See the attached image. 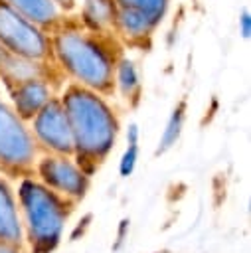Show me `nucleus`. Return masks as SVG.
<instances>
[{
    "instance_id": "nucleus-14",
    "label": "nucleus",
    "mask_w": 251,
    "mask_h": 253,
    "mask_svg": "<svg viewBox=\"0 0 251 253\" xmlns=\"http://www.w3.org/2000/svg\"><path fill=\"white\" fill-rule=\"evenodd\" d=\"M115 87L121 89L125 99H136L140 93V81L130 59L121 57L115 67Z\"/></svg>"
},
{
    "instance_id": "nucleus-17",
    "label": "nucleus",
    "mask_w": 251,
    "mask_h": 253,
    "mask_svg": "<svg viewBox=\"0 0 251 253\" xmlns=\"http://www.w3.org/2000/svg\"><path fill=\"white\" fill-rule=\"evenodd\" d=\"M0 253H22L20 251V243H12V241H2L0 239Z\"/></svg>"
},
{
    "instance_id": "nucleus-9",
    "label": "nucleus",
    "mask_w": 251,
    "mask_h": 253,
    "mask_svg": "<svg viewBox=\"0 0 251 253\" xmlns=\"http://www.w3.org/2000/svg\"><path fill=\"white\" fill-rule=\"evenodd\" d=\"M57 71L61 69L55 65V61L30 59L0 45V79L8 91L30 79H43L51 85V79L57 77Z\"/></svg>"
},
{
    "instance_id": "nucleus-6",
    "label": "nucleus",
    "mask_w": 251,
    "mask_h": 253,
    "mask_svg": "<svg viewBox=\"0 0 251 253\" xmlns=\"http://www.w3.org/2000/svg\"><path fill=\"white\" fill-rule=\"evenodd\" d=\"M36 138L16 111L0 99V170L30 172L36 162Z\"/></svg>"
},
{
    "instance_id": "nucleus-13",
    "label": "nucleus",
    "mask_w": 251,
    "mask_h": 253,
    "mask_svg": "<svg viewBox=\"0 0 251 253\" xmlns=\"http://www.w3.org/2000/svg\"><path fill=\"white\" fill-rule=\"evenodd\" d=\"M81 18H83L81 22L93 30L113 32V2L111 0H85Z\"/></svg>"
},
{
    "instance_id": "nucleus-8",
    "label": "nucleus",
    "mask_w": 251,
    "mask_h": 253,
    "mask_svg": "<svg viewBox=\"0 0 251 253\" xmlns=\"http://www.w3.org/2000/svg\"><path fill=\"white\" fill-rule=\"evenodd\" d=\"M38 174L57 194L69 198H83L87 192V174L63 154L45 156L38 162Z\"/></svg>"
},
{
    "instance_id": "nucleus-2",
    "label": "nucleus",
    "mask_w": 251,
    "mask_h": 253,
    "mask_svg": "<svg viewBox=\"0 0 251 253\" xmlns=\"http://www.w3.org/2000/svg\"><path fill=\"white\" fill-rule=\"evenodd\" d=\"M59 101L63 105L71 128L73 154L77 158V166L81 170L83 166H89V174L111 152L117 140L119 121L103 99V95L79 83L71 81L63 89Z\"/></svg>"
},
{
    "instance_id": "nucleus-16",
    "label": "nucleus",
    "mask_w": 251,
    "mask_h": 253,
    "mask_svg": "<svg viewBox=\"0 0 251 253\" xmlns=\"http://www.w3.org/2000/svg\"><path fill=\"white\" fill-rule=\"evenodd\" d=\"M136 142H128V148L126 152L123 154V160H121V174L123 176H128L132 170H134V164H136Z\"/></svg>"
},
{
    "instance_id": "nucleus-11",
    "label": "nucleus",
    "mask_w": 251,
    "mask_h": 253,
    "mask_svg": "<svg viewBox=\"0 0 251 253\" xmlns=\"http://www.w3.org/2000/svg\"><path fill=\"white\" fill-rule=\"evenodd\" d=\"M16 12H20L26 20L51 34L65 22V12L57 0H6Z\"/></svg>"
},
{
    "instance_id": "nucleus-12",
    "label": "nucleus",
    "mask_w": 251,
    "mask_h": 253,
    "mask_svg": "<svg viewBox=\"0 0 251 253\" xmlns=\"http://www.w3.org/2000/svg\"><path fill=\"white\" fill-rule=\"evenodd\" d=\"M22 225L18 219V208L10 186L0 178V239L20 243Z\"/></svg>"
},
{
    "instance_id": "nucleus-3",
    "label": "nucleus",
    "mask_w": 251,
    "mask_h": 253,
    "mask_svg": "<svg viewBox=\"0 0 251 253\" xmlns=\"http://www.w3.org/2000/svg\"><path fill=\"white\" fill-rule=\"evenodd\" d=\"M20 206L26 219L28 239L34 253H49L59 237L67 217V206L51 188L26 178L20 184Z\"/></svg>"
},
{
    "instance_id": "nucleus-5",
    "label": "nucleus",
    "mask_w": 251,
    "mask_h": 253,
    "mask_svg": "<svg viewBox=\"0 0 251 253\" xmlns=\"http://www.w3.org/2000/svg\"><path fill=\"white\" fill-rule=\"evenodd\" d=\"M0 45L30 59L53 61L49 34L26 20L6 0H0Z\"/></svg>"
},
{
    "instance_id": "nucleus-10",
    "label": "nucleus",
    "mask_w": 251,
    "mask_h": 253,
    "mask_svg": "<svg viewBox=\"0 0 251 253\" xmlns=\"http://www.w3.org/2000/svg\"><path fill=\"white\" fill-rule=\"evenodd\" d=\"M12 101H14V111L16 115L26 123L32 121L34 115L53 97L51 93V85L43 79H30L24 81L20 85H16L14 89H10Z\"/></svg>"
},
{
    "instance_id": "nucleus-1",
    "label": "nucleus",
    "mask_w": 251,
    "mask_h": 253,
    "mask_svg": "<svg viewBox=\"0 0 251 253\" xmlns=\"http://www.w3.org/2000/svg\"><path fill=\"white\" fill-rule=\"evenodd\" d=\"M49 38L53 61L65 77L99 95L115 91V67L123 53L119 49L121 40L113 32L93 30L83 22L65 18Z\"/></svg>"
},
{
    "instance_id": "nucleus-7",
    "label": "nucleus",
    "mask_w": 251,
    "mask_h": 253,
    "mask_svg": "<svg viewBox=\"0 0 251 253\" xmlns=\"http://www.w3.org/2000/svg\"><path fill=\"white\" fill-rule=\"evenodd\" d=\"M32 123V134L36 142L51 150L53 154L71 156L73 154V138L71 128L63 111V105L59 97H51L30 121Z\"/></svg>"
},
{
    "instance_id": "nucleus-18",
    "label": "nucleus",
    "mask_w": 251,
    "mask_h": 253,
    "mask_svg": "<svg viewBox=\"0 0 251 253\" xmlns=\"http://www.w3.org/2000/svg\"><path fill=\"white\" fill-rule=\"evenodd\" d=\"M241 22H243V30H241V32H243V38H249V14H247V12L243 14Z\"/></svg>"
},
{
    "instance_id": "nucleus-15",
    "label": "nucleus",
    "mask_w": 251,
    "mask_h": 253,
    "mask_svg": "<svg viewBox=\"0 0 251 253\" xmlns=\"http://www.w3.org/2000/svg\"><path fill=\"white\" fill-rule=\"evenodd\" d=\"M184 119H186V101H180V103L174 107V111H172V115H170V119H168V123H166V128H164L162 138H160V142H158L156 154H162V152L170 150V148L176 144V140H178L180 134H182Z\"/></svg>"
},
{
    "instance_id": "nucleus-4",
    "label": "nucleus",
    "mask_w": 251,
    "mask_h": 253,
    "mask_svg": "<svg viewBox=\"0 0 251 253\" xmlns=\"http://www.w3.org/2000/svg\"><path fill=\"white\" fill-rule=\"evenodd\" d=\"M113 32L132 45H144L162 24L170 0H111Z\"/></svg>"
}]
</instances>
